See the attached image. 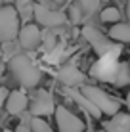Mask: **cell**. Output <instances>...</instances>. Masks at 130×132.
<instances>
[{"instance_id": "obj_16", "label": "cell", "mask_w": 130, "mask_h": 132, "mask_svg": "<svg viewBox=\"0 0 130 132\" xmlns=\"http://www.w3.org/2000/svg\"><path fill=\"white\" fill-rule=\"evenodd\" d=\"M42 42H44V50L48 54L54 52L57 46V38H56V29H44L42 31Z\"/></svg>"}, {"instance_id": "obj_6", "label": "cell", "mask_w": 130, "mask_h": 132, "mask_svg": "<svg viewBox=\"0 0 130 132\" xmlns=\"http://www.w3.org/2000/svg\"><path fill=\"white\" fill-rule=\"evenodd\" d=\"M119 63L120 61H117V57H113V56L100 57L92 67V75L96 77V79H100V80H105V82H115Z\"/></svg>"}, {"instance_id": "obj_24", "label": "cell", "mask_w": 130, "mask_h": 132, "mask_svg": "<svg viewBox=\"0 0 130 132\" xmlns=\"http://www.w3.org/2000/svg\"><path fill=\"white\" fill-rule=\"evenodd\" d=\"M126 15H128V21H130V0L126 2Z\"/></svg>"}, {"instance_id": "obj_26", "label": "cell", "mask_w": 130, "mask_h": 132, "mask_svg": "<svg viewBox=\"0 0 130 132\" xmlns=\"http://www.w3.org/2000/svg\"><path fill=\"white\" fill-rule=\"evenodd\" d=\"M2 75H4V63L0 61V80H2Z\"/></svg>"}, {"instance_id": "obj_19", "label": "cell", "mask_w": 130, "mask_h": 132, "mask_svg": "<svg viewBox=\"0 0 130 132\" xmlns=\"http://www.w3.org/2000/svg\"><path fill=\"white\" fill-rule=\"evenodd\" d=\"M82 17H84V12H82V8H80V4H71L69 6V19L73 21L75 25H79L80 21H82Z\"/></svg>"}, {"instance_id": "obj_10", "label": "cell", "mask_w": 130, "mask_h": 132, "mask_svg": "<svg viewBox=\"0 0 130 132\" xmlns=\"http://www.w3.org/2000/svg\"><path fill=\"white\" fill-rule=\"evenodd\" d=\"M57 79H59V82H63L67 88H75V86H79V84H84L86 75L75 65H63L57 71Z\"/></svg>"}, {"instance_id": "obj_28", "label": "cell", "mask_w": 130, "mask_h": 132, "mask_svg": "<svg viewBox=\"0 0 130 132\" xmlns=\"http://www.w3.org/2000/svg\"><path fill=\"white\" fill-rule=\"evenodd\" d=\"M2 54H4V50H2V48H0V56H2Z\"/></svg>"}, {"instance_id": "obj_20", "label": "cell", "mask_w": 130, "mask_h": 132, "mask_svg": "<svg viewBox=\"0 0 130 132\" xmlns=\"http://www.w3.org/2000/svg\"><path fill=\"white\" fill-rule=\"evenodd\" d=\"M100 2H101V0H79V4H80V8H82L84 13L98 12V10H100Z\"/></svg>"}, {"instance_id": "obj_5", "label": "cell", "mask_w": 130, "mask_h": 132, "mask_svg": "<svg viewBox=\"0 0 130 132\" xmlns=\"http://www.w3.org/2000/svg\"><path fill=\"white\" fill-rule=\"evenodd\" d=\"M54 115H56V122H57L59 132H84L86 130L84 122L63 105H57Z\"/></svg>"}, {"instance_id": "obj_4", "label": "cell", "mask_w": 130, "mask_h": 132, "mask_svg": "<svg viewBox=\"0 0 130 132\" xmlns=\"http://www.w3.org/2000/svg\"><path fill=\"white\" fill-rule=\"evenodd\" d=\"M80 92H82L88 100H92L103 115L115 117L117 113H120V103L117 102V100H113L109 94H105L103 90L96 88V86H90V84H84L82 88H80Z\"/></svg>"}, {"instance_id": "obj_13", "label": "cell", "mask_w": 130, "mask_h": 132, "mask_svg": "<svg viewBox=\"0 0 130 132\" xmlns=\"http://www.w3.org/2000/svg\"><path fill=\"white\" fill-rule=\"evenodd\" d=\"M107 132H130V113H117L105 122Z\"/></svg>"}, {"instance_id": "obj_22", "label": "cell", "mask_w": 130, "mask_h": 132, "mask_svg": "<svg viewBox=\"0 0 130 132\" xmlns=\"http://www.w3.org/2000/svg\"><path fill=\"white\" fill-rule=\"evenodd\" d=\"M8 98H10V90L6 86H0V105H4L8 102Z\"/></svg>"}, {"instance_id": "obj_21", "label": "cell", "mask_w": 130, "mask_h": 132, "mask_svg": "<svg viewBox=\"0 0 130 132\" xmlns=\"http://www.w3.org/2000/svg\"><path fill=\"white\" fill-rule=\"evenodd\" d=\"M19 2V8H17V12L21 13V17L23 19H29L31 15H34V6L29 2H25V0H17Z\"/></svg>"}, {"instance_id": "obj_23", "label": "cell", "mask_w": 130, "mask_h": 132, "mask_svg": "<svg viewBox=\"0 0 130 132\" xmlns=\"http://www.w3.org/2000/svg\"><path fill=\"white\" fill-rule=\"evenodd\" d=\"M13 132H31V125H17V128Z\"/></svg>"}, {"instance_id": "obj_12", "label": "cell", "mask_w": 130, "mask_h": 132, "mask_svg": "<svg viewBox=\"0 0 130 132\" xmlns=\"http://www.w3.org/2000/svg\"><path fill=\"white\" fill-rule=\"evenodd\" d=\"M27 107H29V98L25 96V92L21 90L10 92V98L6 102V111L10 115H21L23 111H27Z\"/></svg>"}, {"instance_id": "obj_11", "label": "cell", "mask_w": 130, "mask_h": 132, "mask_svg": "<svg viewBox=\"0 0 130 132\" xmlns=\"http://www.w3.org/2000/svg\"><path fill=\"white\" fill-rule=\"evenodd\" d=\"M67 96H69L71 100H73V102L77 103V105H80V107H82V109H84V111H86L90 117H94V119H100V117L103 115V113H101L100 109H98V105H96V103H94L92 100H88V98L84 96L82 92H80V90L69 88V90H67Z\"/></svg>"}, {"instance_id": "obj_29", "label": "cell", "mask_w": 130, "mask_h": 132, "mask_svg": "<svg viewBox=\"0 0 130 132\" xmlns=\"http://www.w3.org/2000/svg\"><path fill=\"white\" fill-rule=\"evenodd\" d=\"M2 132H12V130H8V128H6V130H2Z\"/></svg>"}, {"instance_id": "obj_7", "label": "cell", "mask_w": 130, "mask_h": 132, "mask_svg": "<svg viewBox=\"0 0 130 132\" xmlns=\"http://www.w3.org/2000/svg\"><path fill=\"white\" fill-rule=\"evenodd\" d=\"M29 111L33 117H46L56 113V103H54L52 94L46 92V90H38L37 96L33 98V102L29 103Z\"/></svg>"}, {"instance_id": "obj_1", "label": "cell", "mask_w": 130, "mask_h": 132, "mask_svg": "<svg viewBox=\"0 0 130 132\" xmlns=\"http://www.w3.org/2000/svg\"><path fill=\"white\" fill-rule=\"evenodd\" d=\"M8 67H10L13 79L23 86V88H34V86H38L40 79H42L40 69L31 61L29 56H23V54L12 56L10 61H8Z\"/></svg>"}, {"instance_id": "obj_15", "label": "cell", "mask_w": 130, "mask_h": 132, "mask_svg": "<svg viewBox=\"0 0 130 132\" xmlns=\"http://www.w3.org/2000/svg\"><path fill=\"white\" fill-rule=\"evenodd\" d=\"M115 86H126L130 84V65L126 61H120L119 63V69H117V77H115Z\"/></svg>"}, {"instance_id": "obj_30", "label": "cell", "mask_w": 130, "mask_h": 132, "mask_svg": "<svg viewBox=\"0 0 130 132\" xmlns=\"http://www.w3.org/2000/svg\"><path fill=\"white\" fill-rule=\"evenodd\" d=\"M105 2H107V0H105Z\"/></svg>"}, {"instance_id": "obj_17", "label": "cell", "mask_w": 130, "mask_h": 132, "mask_svg": "<svg viewBox=\"0 0 130 132\" xmlns=\"http://www.w3.org/2000/svg\"><path fill=\"white\" fill-rule=\"evenodd\" d=\"M101 21L103 23H115L117 25L120 21V12L117 8H105V10H101Z\"/></svg>"}, {"instance_id": "obj_8", "label": "cell", "mask_w": 130, "mask_h": 132, "mask_svg": "<svg viewBox=\"0 0 130 132\" xmlns=\"http://www.w3.org/2000/svg\"><path fill=\"white\" fill-rule=\"evenodd\" d=\"M34 19L37 23L48 27V29H54V27H59L65 23V13L61 12H54L50 8H46L44 4H34Z\"/></svg>"}, {"instance_id": "obj_9", "label": "cell", "mask_w": 130, "mask_h": 132, "mask_svg": "<svg viewBox=\"0 0 130 132\" xmlns=\"http://www.w3.org/2000/svg\"><path fill=\"white\" fill-rule=\"evenodd\" d=\"M17 38H19L21 48H25V50H37L40 44H42V31H40L37 25L27 23L25 27H21Z\"/></svg>"}, {"instance_id": "obj_25", "label": "cell", "mask_w": 130, "mask_h": 132, "mask_svg": "<svg viewBox=\"0 0 130 132\" xmlns=\"http://www.w3.org/2000/svg\"><path fill=\"white\" fill-rule=\"evenodd\" d=\"M126 107H128V113H130V92L126 94Z\"/></svg>"}, {"instance_id": "obj_18", "label": "cell", "mask_w": 130, "mask_h": 132, "mask_svg": "<svg viewBox=\"0 0 130 132\" xmlns=\"http://www.w3.org/2000/svg\"><path fill=\"white\" fill-rule=\"evenodd\" d=\"M31 132H54V130L44 121V117H33V121H31Z\"/></svg>"}, {"instance_id": "obj_27", "label": "cell", "mask_w": 130, "mask_h": 132, "mask_svg": "<svg viewBox=\"0 0 130 132\" xmlns=\"http://www.w3.org/2000/svg\"><path fill=\"white\" fill-rule=\"evenodd\" d=\"M54 2H56V4H63L65 0H54Z\"/></svg>"}, {"instance_id": "obj_3", "label": "cell", "mask_w": 130, "mask_h": 132, "mask_svg": "<svg viewBox=\"0 0 130 132\" xmlns=\"http://www.w3.org/2000/svg\"><path fill=\"white\" fill-rule=\"evenodd\" d=\"M19 12L13 6L0 8V42H12L19 36Z\"/></svg>"}, {"instance_id": "obj_2", "label": "cell", "mask_w": 130, "mask_h": 132, "mask_svg": "<svg viewBox=\"0 0 130 132\" xmlns=\"http://www.w3.org/2000/svg\"><path fill=\"white\" fill-rule=\"evenodd\" d=\"M82 36L90 42L92 50H94L100 57L113 56V57H117V60H119L120 52H123V44H113L109 36H105L103 33H100L96 27L84 25V27H82Z\"/></svg>"}, {"instance_id": "obj_14", "label": "cell", "mask_w": 130, "mask_h": 132, "mask_svg": "<svg viewBox=\"0 0 130 132\" xmlns=\"http://www.w3.org/2000/svg\"><path fill=\"white\" fill-rule=\"evenodd\" d=\"M109 38L117 42H130V23H117L109 29Z\"/></svg>"}]
</instances>
